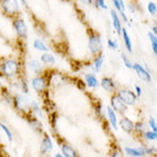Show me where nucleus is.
<instances>
[{"mask_svg":"<svg viewBox=\"0 0 157 157\" xmlns=\"http://www.w3.org/2000/svg\"><path fill=\"white\" fill-rule=\"evenodd\" d=\"M116 94H117V96L121 98V100L125 104L126 106H132V105H134L138 99L137 94H134L133 91L128 90V89L116 90Z\"/></svg>","mask_w":157,"mask_h":157,"instance_id":"423d86ee","label":"nucleus"},{"mask_svg":"<svg viewBox=\"0 0 157 157\" xmlns=\"http://www.w3.org/2000/svg\"><path fill=\"white\" fill-rule=\"evenodd\" d=\"M60 148H62L63 156H65V157H76V156H78V153L72 148L71 146L67 145V144H62V145H60Z\"/></svg>","mask_w":157,"mask_h":157,"instance_id":"4468645a","label":"nucleus"},{"mask_svg":"<svg viewBox=\"0 0 157 157\" xmlns=\"http://www.w3.org/2000/svg\"><path fill=\"white\" fill-rule=\"evenodd\" d=\"M41 62L43 64H54L55 63V57L50 54H43L41 56Z\"/></svg>","mask_w":157,"mask_h":157,"instance_id":"4be33fe9","label":"nucleus"},{"mask_svg":"<svg viewBox=\"0 0 157 157\" xmlns=\"http://www.w3.org/2000/svg\"><path fill=\"white\" fill-rule=\"evenodd\" d=\"M88 47L94 56L102 52V41L100 33L94 29H88Z\"/></svg>","mask_w":157,"mask_h":157,"instance_id":"f03ea898","label":"nucleus"},{"mask_svg":"<svg viewBox=\"0 0 157 157\" xmlns=\"http://www.w3.org/2000/svg\"><path fill=\"white\" fill-rule=\"evenodd\" d=\"M151 46H153L154 54H155V55H157V41H154V42H151Z\"/></svg>","mask_w":157,"mask_h":157,"instance_id":"473e14b6","label":"nucleus"},{"mask_svg":"<svg viewBox=\"0 0 157 157\" xmlns=\"http://www.w3.org/2000/svg\"><path fill=\"white\" fill-rule=\"evenodd\" d=\"M94 57H96V58H94V72H96V73H99V72H100V70H101L102 62H104V56H102V52H101V54L96 55Z\"/></svg>","mask_w":157,"mask_h":157,"instance_id":"aec40b11","label":"nucleus"},{"mask_svg":"<svg viewBox=\"0 0 157 157\" xmlns=\"http://www.w3.org/2000/svg\"><path fill=\"white\" fill-rule=\"evenodd\" d=\"M132 70H134V71L137 72L138 76L141 78V80L147 81V82H150V81H151V76H150L149 72L147 71V70H145L141 65H139L138 63L132 64Z\"/></svg>","mask_w":157,"mask_h":157,"instance_id":"1a4fd4ad","label":"nucleus"},{"mask_svg":"<svg viewBox=\"0 0 157 157\" xmlns=\"http://www.w3.org/2000/svg\"><path fill=\"white\" fill-rule=\"evenodd\" d=\"M29 67H30V70H31L32 72H34V73H36V74H41V73L43 72L42 65H41L38 60H30Z\"/></svg>","mask_w":157,"mask_h":157,"instance_id":"a211bd4d","label":"nucleus"},{"mask_svg":"<svg viewBox=\"0 0 157 157\" xmlns=\"http://www.w3.org/2000/svg\"><path fill=\"white\" fill-rule=\"evenodd\" d=\"M121 57H122V59H123V62H124V65H125L129 70H132V64L130 63V60H129V58L125 56V54H122L121 55Z\"/></svg>","mask_w":157,"mask_h":157,"instance_id":"cd10ccee","label":"nucleus"},{"mask_svg":"<svg viewBox=\"0 0 157 157\" xmlns=\"http://www.w3.org/2000/svg\"><path fill=\"white\" fill-rule=\"evenodd\" d=\"M62 1H66V2H67V1H70V0H62Z\"/></svg>","mask_w":157,"mask_h":157,"instance_id":"4c0bfd02","label":"nucleus"},{"mask_svg":"<svg viewBox=\"0 0 157 157\" xmlns=\"http://www.w3.org/2000/svg\"><path fill=\"white\" fill-rule=\"evenodd\" d=\"M84 78H86V86H89V88H92V89L98 86V80H97V78H96L94 75H92V74H86Z\"/></svg>","mask_w":157,"mask_h":157,"instance_id":"f3484780","label":"nucleus"},{"mask_svg":"<svg viewBox=\"0 0 157 157\" xmlns=\"http://www.w3.org/2000/svg\"><path fill=\"white\" fill-rule=\"evenodd\" d=\"M49 78H50V74L43 71L41 74H38V76L32 80V86L39 94H43L44 91L47 90V86L49 84Z\"/></svg>","mask_w":157,"mask_h":157,"instance_id":"39448f33","label":"nucleus"},{"mask_svg":"<svg viewBox=\"0 0 157 157\" xmlns=\"http://www.w3.org/2000/svg\"><path fill=\"white\" fill-rule=\"evenodd\" d=\"M149 125H150V128H151V131H154V132H157L156 121L154 120V117H150L149 118Z\"/></svg>","mask_w":157,"mask_h":157,"instance_id":"c85d7f7f","label":"nucleus"},{"mask_svg":"<svg viewBox=\"0 0 157 157\" xmlns=\"http://www.w3.org/2000/svg\"><path fill=\"white\" fill-rule=\"evenodd\" d=\"M136 91H137V97L141 96V88L139 86H136Z\"/></svg>","mask_w":157,"mask_h":157,"instance_id":"72a5a7b5","label":"nucleus"},{"mask_svg":"<svg viewBox=\"0 0 157 157\" xmlns=\"http://www.w3.org/2000/svg\"><path fill=\"white\" fill-rule=\"evenodd\" d=\"M118 125L121 126V129L124 131V132H126V133L129 134H132V132H133V125L134 123L130 118H128L126 116H123V117L120 120V123H118Z\"/></svg>","mask_w":157,"mask_h":157,"instance_id":"9b49d317","label":"nucleus"},{"mask_svg":"<svg viewBox=\"0 0 157 157\" xmlns=\"http://www.w3.org/2000/svg\"><path fill=\"white\" fill-rule=\"evenodd\" d=\"M0 8L2 14L12 20L21 15L20 5L17 0H0Z\"/></svg>","mask_w":157,"mask_h":157,"instance_id":"7ed1b4c3","label":"nucleus"},{"mask_svg":"<svg viewBox=\"0 0 157 157\" xmlns=\"http://www.w3.org/2000/svg\"><path fill=\"white\" fill-rule=\"evenodd\" d=\"M12 21L14 30L17 33V36H20L21 39H26V36H28V28H26V24H25L23 18L21 16H17L15 18H13Z\"/></svg>","mask_w":157,"mask_h":157,"instance_id":"6e6552de","label":"nucleus"},{"mask_svg":"<svg viewBox=\"0 0 157 157\" xmlns=\"http://www.w3.org/2000/svg\"><path fill=\"white\" fill-rule=\"evenodd\" d=\"M145 128H146L145 123L142 121L136 122L133 125V132H132V133H134V136H137V137H142L144 132L146 131Z\"/></svg>","mask_w":157,"mask_h":157,"instance_id":"dca6fc26","label":"nucleus"},{"mask_svg":"<svg viewBox=\"0 0 157 157\" xmlns=\"http://www.w3.org/2000/svg\"><path fill=\"white\" fill-rule=\"evenodd\" d=\"M108 47L110 48V49H113V50H116L117 49V42L116 41H114V40H112V39H109L108 40Z\"/></svg>","mask_w":157,"mask_h":157,"instance_id":"c756f323","label":"nucleus"},{"mask_svg":"<svg viewBox=\"0 0 157 157\" xmlns=\"http://www.w3.org/2000/svg\"><path fill=\"white\" fill-rule=\"evenodd\" d=\"M51 150H52V141H51L50 137H49L48 134L44 133L42 142H41V145H40V153L42 154V155H44V154H47V153H50Z\"/></svg>","mask_w":157,"mask_h":157,"instance_id":"f8f14e48","label":"nucleus"},{"mask_svg":"<svg viewBox=\"0 0 157 157\" xmlns=\"http://www.w3.org/2000/svg\"><path fill=\"white\" fill-rule=\"evenodd\" d=\"M0 128H1V129L4 130V131H5V133L7 134L8 140H9V141H10V142H12V141H13V133H12V131H10V130L8 129L7 126L5 125V124H2V123H0Z\"/></svg>","mask_w":157,"mask_h":157,"instance_id":"a878e982","label":"nucleus"},{"mask_svg":"<svg viewBox=\"0 0 157 157\" xmlns=\"http://www.w3.org/2000/svg\"><path fill=\"white\" fill-rule=\"evenodd\" d=\"M81 2H83L84 5H88V6H91L94 4V0H80Z\"/></svg>","mask_w":157,"mask_h":157,"instance_id":"2f4dec72","label":"nucleus"},{"mask_svg":"<svg viewBox=\"0 0 157 157\" xmlns=\"http://www.w3.org/2000/svg\"><path fill=\"white\" fill-rule=\"evenodd\" d=\"M100 86L107 92H112L113 94V92H115V91L117 90L116 84H115L114 80L112 78H102L101 81H100Z\"/></svg>","mask_w":157,"mask_h":157,"instance_id":"9d476101","label":"nucleus"},{"mask_svg":"<svg viewBox=\"0 0 157 157\" xmlns=\"http://www.w3.org/2000/svg\"><path fill=\"white\" fill-rule=\"evenodd\" d=\"M151 31H153V34H155V36H156V34H157V29H156V26H153V28H151Z\"/></svg>","mask_w":157,"mask_h":157,"instance_id":"f704fd0d","label":"nucleus"},{"mask_svg":"<svg viewBox=\"0 0 157 157\" xmlns=\"http://www.w3.org/2000/svg\"><path fill=\"white\" fill-rule=\"evenodd\" d=\"M1 90H2V89H1V86H0V96H1Z\"/></svg>","mask_w":157,"mask_h":157,"instance_id":"e433bc0d","label":"nucleus"},{"mask_svg":"<svg viewBox=\"0 0 157 157\" xmlns=\"http://www.w3.org/2000/svg\"><path fill=\"white\" fill-rule=\"evenodd\" d=\"M142 137L145 138V139H147V140H156L157 139V132H154V131H150V132L145 131L144 134H142Z\"/></svg>","mask_w":157,"mask_h":157,"instance_id":"b1692460","label":"nucleus"},{"mask_svg":"<svg viewBox=\"0 0 157 157\" xmlns=\"http://www.w3.org/2000/svg\"><path fill=\"white\" fill-rule=\"evenodd\" d=\"M20 71V63L17 60L0 58V76H5L7 78H17Z\"/></svg>","mask_w":157,"mask_h":157,"instance_id":"f257e3e1","label":"nucleus"},{"mask_svg":"<svg viewBox=\"0 0 157 157\" xmlns=\"http://www.w3.org/2000/svg\"><path fill=\"white\" fill-rule=\"evenodd\" d=\"M107 115H108V121H109V123L112 124L113 129L117 130L118 126H117V118H116V113H115L114 110L112 109V107H107Z\"/></svg>","mask_w":157,"mask_h":157,"instance_id":"2eb2a0df","label":"nucleus"},{"mask_svg":"<svg viewBox=\"0 0 157 157\" xmlns=\"http://www.w3.org/2000/svg\"><path fill=\"white\" fill-rule=\"evenodd\" d=\"M92 5H94L96 8H102V9H105V10L108 9L107 5L105 4V0H94V4Z\"/></svg>","mask_w":157,"mask_h":157,"instance_id":"393cba45","label":"nucleus"},{"mask_svg":"<svg viewBox=\"0 0 157 157\" xmlns=\"http://www.w3.org/2000/svg\"><path fill=\"white\" fill-rule=\"evenodd\" d=\"M148 10H149V13L153 16L156 15V10H157L156 4H155V2H149V4H148Z\"/></svg>","mask_w":157,"mask_h":157,"instance_id":"bb28decb","label":"nucleus"},{"mask_svg":"<svg viewBox=\"0 0 157 157\" xmlns=\"http://www.w3.org/2000/svg\"><path fill=\"white\" fill-rule=\"evenodd\" d=\"M13 106L16 109V112H18L24 117L28 114L32 113L31 101L24 94H15L13 97Z\"/></svg>","mask_w":157,"mask_h":157,"instance_id":"20e7f679","label":"nucleus"},{"mask_svg":"<svg viewBox=\"0 0 157 157\" xmlns=\"http://www.w3.org/2000/svg\"><path fill=\"white\" fill-rule=\"evenodd\" d=\"M55 156H56V157H62L63 155H62V154H56Z\"/></svg>","mask_w":157,"mask_h":157,"instance_id":"c9c22d12","label":"nucleus"},{"mask_svg":"<svg viewBox=\"0 0 157 157\" xmlns=\"http://www.w3.org/2000/svg\"><path fill=\"white\" fill-rule=\"evenodd\" d=\"M125 153L130 156H133V157H141V156H145L144 154L140 151L139 149H133V148H130V147H126L125 149Z\"/></svg>","mask_w":157,"mask_h":157,"instance_id":"412c9836","label":"nucleus"},{"mask_svg":"<svg viewBox=\"0 0 157 157\" xmlns=\"http://www.w3.org/2000/svg\"><path fill=\"white\" fill-rule=\"evenodd\" d=\"M121 34L123 36V40H124V43H125V47L128 49L129 52H132L133 49H132V43H131V40H130V36L128 34V32H126L125 29L122 28V31H121Z\"/></svg>","mask_w":157,"mask_h":157,"instance_id":"6ab92c4d","label":"nucleus"},{"mask_svg":"<svg viewBox=\"0 0 157 157\" xmlns=\"http://www.w3.org/2000/svg\"><path fill=\"white\" fill-rule=\"evenodd\" d=\"M110 107H112V109L114 110L115 113H117V114H121V115H124L126 113V105L124 102L122 101L121 98L117 96L116 94V91L112 94L110 96Z\"/></svg>","mask_w":157,"mask_h":157,"instance_id":"0eeeda50","label":"nucleus"},{"mask_svg":"<svg viewBox=\"0 0 157 157\" xmlns=\"http://www.w3.org/2000/svg\"><path fill=\"white\" fill-rule=\"evenodd\" d=\"M109 155L110 156H118V157H121L122 156V153H121V150L120 149H116V150H110L109 151Z\"/></svg>","mask_w":157,"mask_h":157,"instance_id":"7c9ffc66","label":"nucleus"},{"mask_svg":"<svg viewBox=\"0 0 157 157\" xmlns=\"http://www.w3.org/2000/svg\"><path fill=\"white\" fill-rule=\"evenodd\" d=\"M110 16H112V21H113V26H114L115 31L117 32V34L120 36L122 31V25H121V21L118 18V14L116 13V10L112 9L110 10Z\"/></svg>","mask_w":157,"mask_h":157,"instance_id":"ddd939ff","label":"nucleus"},{"mask_svg":"<svg viewBox=\"0 0 157 157\" xmlns=\"http://www.w3.org/2000/svg\"><path fill=\"white\" fill-rule=\"evenodd\" d=\"M33 46L36 48V50H40V51H48L49 50V48L44 44V43L41 41V40H36L34 43H33Z\"/></svg>","mask_w":157,"mask_h":157,"instance_id":"5701e85b","label":"nucleus"}]
</instances>
